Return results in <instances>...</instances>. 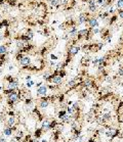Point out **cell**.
<instances>
[{
  "mask_svg": "<svg viewBox=\"0 0 123 142\" xmlns=\"http://www.w3.org/2000/svg\"><path fill=\"white\" fill-rule=\"evenodd\" d=\"M35 84V82L34 81H32V80H31V81H27V84H26V87L27 88H31L32 87V86Z\"/></svg>",
  "mask_w": 123,
  "mask_h": 142,
  "instance_id": "obj_15",
  "label": "cell"
},
{
  "mask_svg": "<svg viewBox=\"0 0 123 142\" xmlns=\"http://www.w3.org/2000/svg\"><path fill=\"white\" fill-rule=\"evenodd\" d=\"M0 142H7V140H6V138H4V137H0Z\"/></svg>",
  "mask_w": 123,
  "mask_h": 142,
  "instance_id": "obj_21",
  "label": "cell"
},
{
  "mask_svg": "<svg viewBox=\"0 0 123 142\" xmlns=\"http://www.w3.org/2000/svg\"><path fill=\"white\" fill-rule=\"evenodd\" d=\"M98 32H100V30H98V29H94L93 30V34H97Z\"/></svg>",
  "mask_w": 123,
  "mask_h": 142,
  "instance_id": "obj_25",
  "label": "cell"
},
{
  "mask_svg": "<svg viewBox=\"0 0 123 142\" xmlns=\"http://www.w3.org/2000/svg\"><path fill=\"white\" fill-rule=\"evenodd\" d=\"M51 5H53V6H57V5H58L57 0H52V1H51Z\"/></svg>",
  "mask_w": 123,
  "mask_h": 142,
  "instance_id": "obj_19",
  "label": "cell"
},
{
  "mask_svg": "<svg viewBox=\"0 0 123 142\" xmlns=\"http://www.w3.org/2000/svg\"><path fill=\"white\" fill-rule=\"evenodd\" d=\"M29 142H39V139H36V138H34V137H33Z\"/></svg>",
  "mask_w": 123,
  "mask_h": 142,
  "instance_id": "obj_22",
  "label": "cell"
},
{
  "mask_svg": "<svg viewBox=\"0 0 123 142\" xmlns=\"http://www.w3.org/2000/svg\"><path fill=\"white\" fill-rule=\"evenodd\" d=\"M92 64H93V66H98V58H94L93 60H92Z\"/></svg>",
  "mask_w": 123,
  "mask_h": 142,
  "instance_id": "obj_17",
  "label": "cell"
},
{
  "mask_svg": "<svg viewBox=\"0 0 123 142\" xmlns=\"http://www.w3.org/2000/svg\"><path fill=\"white\" fill-rule=\"evenodd\" d=\"M12 69H13V66H9V69H8V70H9V71H11Z\"/></svg>",
  "mask_w": 123,
  "mask_h": 142,
  "instance_id": "obj_28",
  "label": "cell"
},
{
  "mask_svg": "<svg viewBox=\"0 0 123 142\" xmlns=\"http://www.w3.org/2000/svg\"><path fill=\"white\" fill-rule=\"evenodd\" d=\"M46 95H47V86L42 85L39 88H37V98L46 96Z\"/></svg>",
  "mask_w": 123,
  "mask_h": 142,
  "instance_id": "obj_5",
  "label": "cell"
},
{
  "mask_svg": "<svg viewBox=\"0 0 123 142\" xmlns=\"http://www.w3.org/2000/svg\"><path fill=\"white\" fill-rule=\"evenodd\" d=\"M119 17H121V18H123V11H120L119 12Z\"/></svg>",
  "mask_w": 123,
  "mask_h": 142,
  "instance_id": "obj_26",
  "label": "cell"
},
{
  "mask_svg": "<svg viewBox=\"0 0 123 142\" xmlns=\"http://www.w3.org/2000/svg\"><path fill=\"white\" fill-rule=\"evenodd\" d=\"M89 63H90V60H89L88 57H83L81 59V64L83 67H87L89 64Z\"/></svg>",
  "mask_w": 123,
  "mask_h": 142,
  "instance_id": "obj_13",
  "label": "cell"
},
{
  "mask_svg": "<svg viewBox=\"0 0 123 142\" xmlns=\"http://www.w3.org/2000/svg\"><path fill=\"white\" fill-rule=\"evenodd\" d=\"M33 104H34V98L31 96V95H29L28 97L25 98V100H24V105H25V107H28V109H31V106H32Z\"/></svg>",
  "mask_w": 123,
  "mask_h": 142,
  "instance_id": "obj_7",
  "label": "cell"
},
{
  "mask_svg": "<svg viewBox=\"0 0 123 142\" xmlns=\"http://www.w3.org/2000/svg\"><path fill=\"white\" fill-rule=\"evenodd\" d=\"M44 134V131H43V129L41 127H37L35 128V130L33 132V137L36 138V139H40V138L42 137V135Z\"/></svg>",
  "mask_w": 123,
  "mask_h": 142,
  "instance_id": "obj_6",
  "label": "cell"
},
{
  "mask_svg": "<svg viewBox=\"0 0 123 142\" xmlns=\"http://www.w3.org/2000/svg\"><path fill=\"white\" fill-rule=\"evenodd\" d=\"M86 142H100L98 140H97V139H94L93 137H91V136H88V138H87V141Z\"/></svg>",
  "mask_w": 123,
  "mask_h": 142,
  "instance_id": "obj_16",
  "label": "cell"
},
{
  "mask_svg": "<svg viewBox=\"0 0 123 142\" xmlns=\"http://www.w3.org/2000/svg\"><path fill=\"white\" fill-rule=\"evenodd\" d=\"M88 23H89V25H90L91 28H97L98 26V23H97V21L95 20V18H90V20L88 21Z\"/></svg>",
  "mask_w": 123,
  "mask_h": 142,
  "instance_id": "obj_12",
  "label": "cell"
},
{
  "mask_svg": "<svg viewBox=\"0 0 123 142\" xmlns=\"http://www.w3.org/2000/svg\"><path fill=\"white\" fill-rule=\"evenodd\" d=\"M86 20H87V17H86V15H85V14H80L78 24H83V23H85Z\"/></svg>",
  "mask_w": 123,
  "mask_h": 142,
  "instance_id": "obj_14",
  "label": "cell"
},
{
  "mask_svg": "<svg viewBox=\"0 0 123 142\" xmlns=\"http://www.w3.org/2000/svg\"><path fill=\"white\" fill-rule=\"evenodd\" d=\"M51 58H52V59H57V57L55 56V55H53V54H51Z\"/></svg>",
  "mask_w": 123,
  "mask_h": 142,
  "instance_id": "obj_27",
  "label": "cell"
},
{
  "mask_svg": "<svg viewBox=\"0 0 123 142\" xmlns=\"http://www.w3.org/2000/svg\"><path fill=\"white\" fill-rule=\"evenodd\" d=\"M7 46L8 44H4V45H0V55H3L5 53H7Z\"/></svg>",
  "mask_w": 123,
  "mask_h": 142,
  "instance_id": "obj_11",
  "label": "cell"
},
{
  "mask_svg": "<svg viewBox=\"0 0 123 142\" xmlns=\"http://www.w3.org/2000/svg\"><path fill=\"white\" fill-rule=\"evenodd\" d=\"M67 2V0H57V3L58 4H65Z\"/></svg>",
  "mask_w": 123,
  "mask_h": 142,
  "instance_id": "obj_20",
  "label": "cell"
},
{
  "mask_svg": "<svg viewBox=\"0 0 123 142\" xmlns=\"http://www.w3.org/2000/svg\"><path fill=\"white\" fill-rule=\"evenodd\" d=\"M62 79L63 78H61V77L57 75L51 80V83H53V84H55V85H62Z\"/></svg>",
  "mask_w": 123,
  "mask_h": 142,
  "instance_id": "obj_10",
  "label": "cell"
},
{
  "mask_svg": "<svg viewBox=\"0 0 123 142\" xmlns=\"http://www.w3.org/2000/svg\"><path fill=\"white\" fill-rule=\"evenodd\" d=\"M41 142H48V141L46 140V139H42V140H41Z\"/></svg>",
  "mask_w": 123,
  "mask_h": 142,
  "instance_id": "obj_29",
  "label": "cell"
},
{
  "mask_svg": "<svg viewBox=\"0 0 123 142\" xmlns=\"http://www.w3.org/2000/svg\"><path fill=\"white\" fill-rule=\"evenodd\" d=\"M26 80H27V81H31V80H32V77H31V76H27L26 77Z\"/></svg>",
  "mask_w": 123,
  "mask_h": 142,
  "instance_id": "obj_24",
  "label": "cell"
},
{
  "mask_svg": "<svg viewBox=\"0 0 123 142\" xmlns=\"http://www.w3.org/2000/svg\"><path fill=\"white\" fill-rule=\"evenodd\" d=\"M30 115H31V116H33V117H35V118L37 119V122L40 123V124H41V123L46 119V117H45L44 113H43L42 109H39L37 104H35V105L33 106V109H31Z\"/></svg>",
  "mask_w": 123,
  "mask_h": 142,
  "instance_id": "obj_2",
  "label": "cell"
},
{
  "mask_svg": "<svg viewBox=\"0 0 123 142\" xmlns=\"http://www.w3.org/2000/svg\"><path fill=\"white\" fill-rule=\"evenodd\" d=\"M21 64V67H28V66H30L31 64V59H30V57L29 56H24L22 59L18 61Z\"/></svg>",
  "mask_w": 123,
  "mask_h": 142,
  "instance_id": "obj_8",
  "label": "cell"
},
{
  "mask_svg": "<svg viewBox=\"0 0 123 142\" xmlns=\"http://www.w3.org/2000/svg\"><path fill=\"white\" fill-rule=\"evenodd\" d=\"M32 138H33V133H31V132L29 131L27 134H25V136L23 138V140H22V142H29Z\"/></svg>",
  "mask_w": 123,
  "mask_h": 142,
  "instance_id": "obj_9",
  "label": "cell"
},
{
  "mask_svg": "<svg viewBox=\"0 0 123 142\" xmlns=\"http://www.w3.org/2000/svg\"><path fill=\"white\" fill-rule=\"evenodd\" d=\"M63 129L64 127H57L53 129L51 131V134H50V140L52 142H64L66 139H64V136H63Z\"/></svg>",
  "mask_w": 123,
  "mask_h": 142,
  "instance_id": "obj_1",
  "label": "cell"
},
{
  "mask_svg": "<svg viewBox=\"0 0 123 142\" xmlns=\"http://www.w3.org/2000/svg\"><path fill=\"white\" fill-rule=\"evenodd\" d=\"M117 6L120 7H123V0H118V3H117Z\"/></svg>",
  "mask_w": 123,
  "mask_h": 142,
  "instance_id": "obj_18",
  "label": "cell"
},
{
  "mask_svg": "<svg viewBox=\"0 0 123 142\" xmlns=\"http://www.w3.org/2000/svg\"><path fill=\"white\" fill-rule=\"evenodd\" d=\"M20 129V127H18V125H14V126H12V127H4V129H3V131H2V133L5 135V136H11L12 134H14V133H17L18 130Z\"/></svg>",
  "mask_w": 123,
  "mask_h": 142,
  "instance_id": "obj_3",
  "label": "cell"
},
{
  "mask_svg": "<svg viewBox=\"0 0 123 142\" xmlns=\"http://www.w3.org/2000/svg\"><path fill=\"white\" fill-rule=\"evenodd\" d=\"M25 136V132L22 130V129H18L17 133L13 134V136H12L11 139L14 140L15 142H22V140H23V138Z\"/></svg>",
  "mask_w": 123,
  "mask_h": 142,
  "instance_id": "obj_4",
  "label": "cell"
},
{
  "mask_svg": "<svg viewBox=\"0 0 123 142\" xmlns=\"http://www.w3.org/2000/svg\"><path fill=\"white\" fill-rule=\"evenodd\" d=\"M40 86H42V82H39V83H37V84H36V88H39Z\"/></svg>",
  "mask_w": 123,
  "mask_h": 142,
  "instance_id": "obj_23",
  "label": "cell"
}]
</instances>
